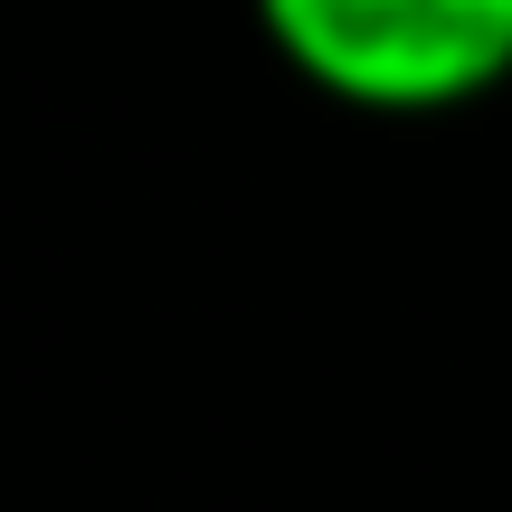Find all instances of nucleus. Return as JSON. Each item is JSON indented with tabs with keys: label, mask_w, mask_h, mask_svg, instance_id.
<instances>
[{
	"label": "nucleus",
	"mask_w": 512,
	"mask_h": 512,
	"mask_svg": "<svg viewBox=\"0 0 512 512\" xmlns=\"http://www.w3.org/2000/svg\"><path fill=\"white\" fill-rule=\"evenodd\" d=\"M256 29L351 114H465L512 86V0H256Z\"/></svg>",
	"instance_id": "obj_1"
}]
</instances>
